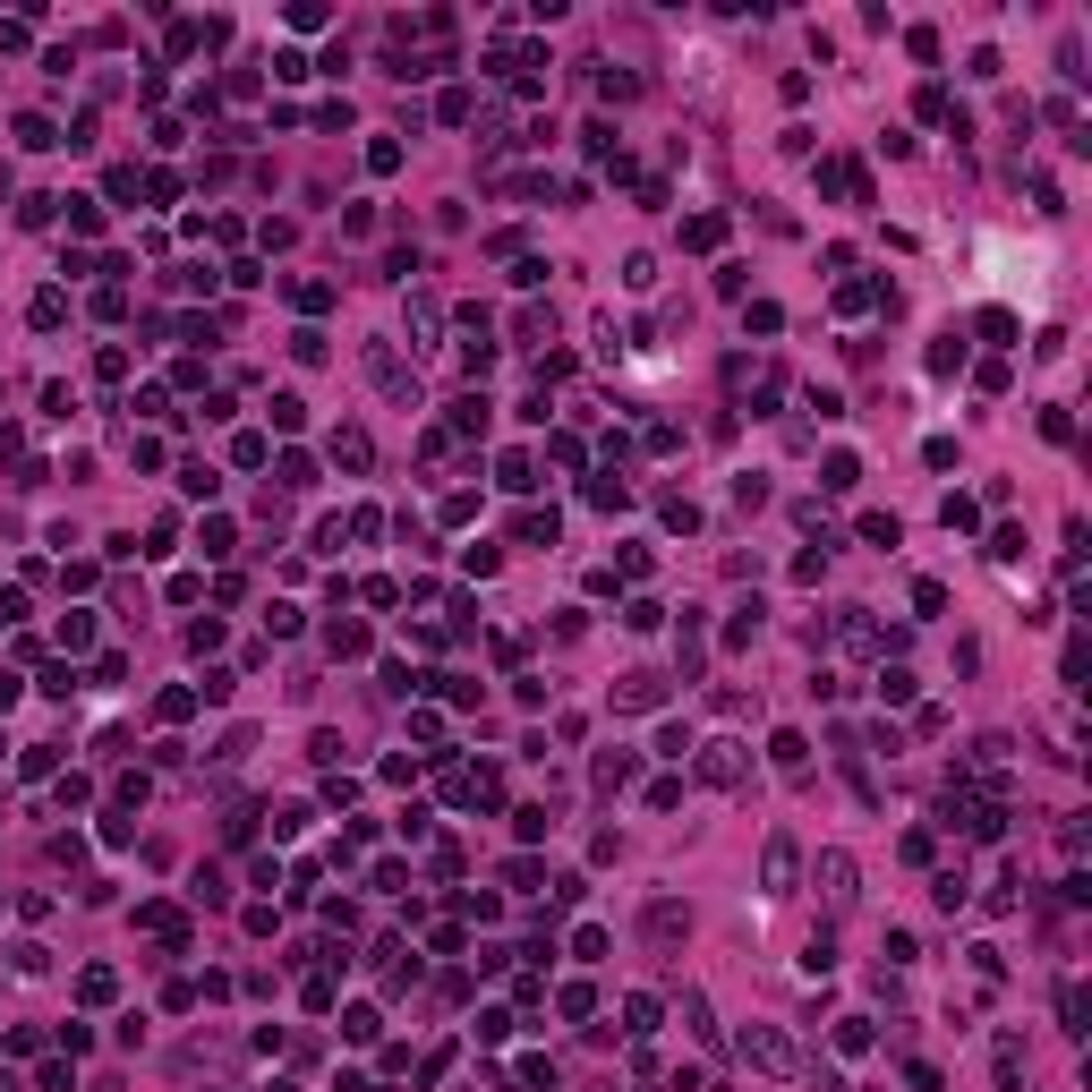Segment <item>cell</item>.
Instances as JSON below:
<instances>
[{
	"label": "cell",
	"instance_id": "cell-1",
	"mask_svg": "<svg viewBox=\"0 0 1092 1092\" xmlns=\"http://www.w3.org/2000/svg\"><path fill=\"white\" fill-rule=\"evenodd\" d=\"M743 1049H751V1058H760V1067H769V1075H793V1041H786V1032L751 1025V1032H743Z\"/></svg>",
	"mask_w": 1092,
	"mask_h": 1092
},
{
	"label": "cell",
	"instance_id": "cell-2",
	"mask_svg": "<svg viewBox=\"0 0 1092 1092\" xmlns=\"http://www.w3.org/2000/svg\"><path fill=\"white\" fill-rule=\"evenodd\" d=\"M700 777H708V786H734V777H743V760H734V743H708Z\"/></svg>",
	"mask_w": 1092,
	"mask_h": 1092
},
{
	"label": "cell",
	"instance_id": "cell-3",
	"mask_svg": "<svg viewBox=\"0 0 1092 1092\" xmlns=\"http://www.w3.org/2000/svg\"><path fill=\"white\" fill-rule=\"evenodd\" d=\"M793 888V836H777L769 845V897H786Z\"/></svg>",
	"mask_w": 1092,
	"mask_h": 1092
},
{
	"label": "cell",
	"instance_id": "cell-4",
	"mask_svg": "<svg viewBox=\"0 0 1092 1092\" xmlns=\"http://www.w3.org/2000/svg\"><path fill=\"white\" fill-rule=\"evenodd\" d=\"M819 879H828V897H836V905L854 897V862H845V854H828V862H819Z\"/></svg>",
	"mask_w": 1092,
	"mask_h": 1092
}]
</instances>
